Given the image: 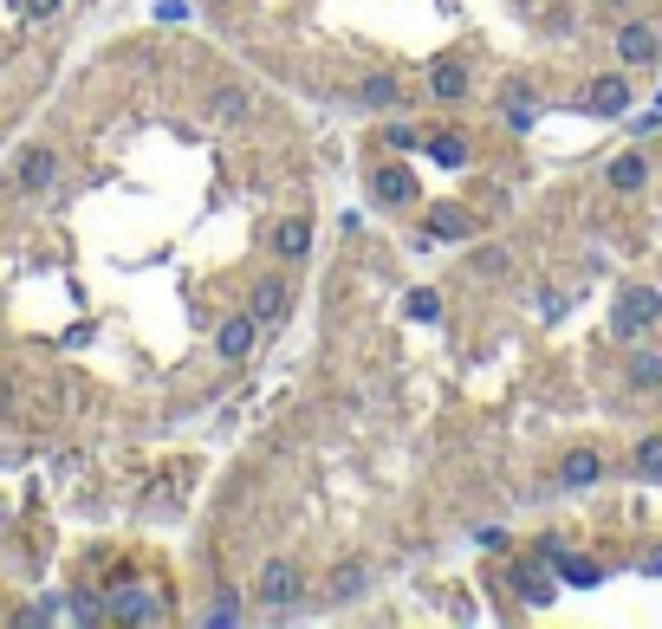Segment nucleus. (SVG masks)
I'll list each match as a JSON object with an SVG mask.
<instances>
[{
	"label": "nucleus",
	"instance_id": "f257e3e1",
	"mask_svg": "<svg viewBox=\"0 0 662 629\" xmlns=\"http://www.w3.org/2000/svg\"><path fill=\"white\" fill-rule=\"evenodd\" d=\"M78 0H0V137L13 131L33 78L46 71Z\"/></svg>",
	"mask_w": 662,
	"mask_h": 629
},
{
	"label": "nucleus",
	"instance_id": "f03ea898",
	"mask_svg": "<svg viewBox=\"0 0 662 629\" xmlns=\"http://www.w3.org/2000/svg\"><path fill=\"white\" fill-rule=\"evenodd\" d=\"M657 318H662V292H657V285H630V292L610 305V332H617L624 345H630L637 332H650Z\"/></svg>",
	"mask_w": 662,
	"mask_h": 629
},
{
	"label": "nucleus",
	"instance_id": "7ed1b4c3",
	"mask_svg": "<svg viewBox=\"0 0 662 629\" xmlns=\"http://www.w3.org/2000/svg\"><path fill=\"white\" fill-rule=\"evenodd\" d=\"M299 591H305V571H299V559H267V564H260V577H254V597H260L267 610H293Z\"/></svg>",
	"mask_w": 662,
	"mask_h": 629
},
{
	"label": "nucleus",
	"instance_id": "20e7f679",
	"mask_svg": "<svg viewBox=\"0 0 662 629\" xmlns=\"http://www.w3.org/2000/svg\"><path fill=\"white\" fill-rule=\"evenodd\" d=\"M370 202H377V209H416V202H423L416 169H409V162H377V169H370Z\"/></svg>",
	"mask_w": 662,
	"mask_h": 629
},
{
	"label": "nucleus",
	"instance_id": "39448f33",
	"mask_svg": "<svg viewBox=\"0 0 662 629\" xmlns=\"http://www.w3.org/2000/svg\"><path fill=\"white\" fill-rule=\"evenodd\" d=\"M287 305H293V280H287V273H260L254 292H247V312H254L260 325H280Z\"/></svg>",
	"mask_w": 662,
	"mask_h": 629
},
{
	"label": "nucleus",
	"instance_id": "423d86ee",
	"mask_svg": "<svg viewBox=\"0 0 662 629\" xmlns=\"http://www.w3.org/2000/svg\"><path fill=\"white\" fill-rule=\"evenodd\" d=\"M617 53L630 59V66H650L662 53V33L650 26V20H624V33H617Z\"/></svg>",
	"mask_w": 662,
	"mask_h": 629
},
{
	"label": "nucleus",
	"instance_id": "0eeeda50",
	"mask_svg": "<svg viewBox=\"0 0 662 629\" xmlns=\"http://www.w3.org/2000/svg\"><path fill=\"white\" fill-rule=\"evenodd\" d=\"M507 584H514L519 597H526V604H552V597H559V591H552V577H546V559L532 564V559H519L514 571H507Z\"/></svg>",
	"mask_w": 662,
	"mask_h": 629
},
{
	"label": "nucleus",
	"instance_id": "6e6552de",
	"mask_svg": "<svg viewBox=\"0 0 662 629\" xmlns=\"http://www.w3.org/2000/svg\"><path fill=\"white\" fill-rule=\"evenodd\" d=\"M254 338H260V318H254V312H240V318H227V325L215 332V350H221V357H247Z\"/></svg>",
	"mask_w": 662,
	"mask_h": 629
},
{
	"label": "nucleus",
	"instance_id": "1a4fd4ad",
	"mask_svg": "<svg viewBox=\"0 0 662 629\" xmlns=\"http://www.w3.org/2000/svg\"><path fill=\"white\" fill-rule=\"evenodd\" d=\"M305 247H312V221H305V214H287V221L273 227V254H280V260H305Z\"/></svg>",
	"mask_w": 662,
	"mask_h": 629
},
{
	"label": "nucleus",
	"instance_id": "9d476101",
	"mask_svg": "<svg viewBox=\"0 0 662 629\" xmlns=\"http://www.w3.org/2000/svg\"><path fill=\"white\" fill-rule=\"evenodd\" d=\"M247 111H254L247 85H227V91H215V98H209V117H215V124H240Z\"/></svg>",
	"mask_w": 662,
	"mask_h": 629
},
{
	"label": "nucleus",
	"instance_id": "9b49d317",
	"mask_svg": "<svg viewBox=\"0 0 662 629\" xmlns=\"http://www.w3.org/2000/svg\"><path fill=\"white\" fill-rule=\"evenodd\" d=\"M585 104L597 111V117H617V111L630 104V85H624V78H597V85H591V98H585Z\"/></svg>",
	"mask_w": 662,
	"mask_h": 629
},
{
	"label": "nucleus",
	"instance_id": "f8f14e48",
	"mask_svg": "<svg viewBox=\"0 0 662 629\" xmlns=\"http://www.w3.org/2000/svg\"><path fill=\"white\" fill-rule=\"evenodd\" d=\"M643 176H650V162H643L637 149L610 162V189H617V195H637V189H643Z\"/></svg>",
	"mask_w": 662,
	"mask_h": 629
},
{
	"label": "nucleus",
	"instance_id": "ddd939ff",
	"mask_svg": "<svg viewBox=\"0 0 662 629\" xmlns=\"http://www.w3.org/2000/svg\"><path fill=\"white\" fill-rule=\"evenodd\" d=\"M429 234H441V240H468V234H474V214L468 209H429Z\"/></svg>",
	"mask_w": 662,
	"mask_h": 629
},
{
	"label": "nucleus",
	"instance_id": "4468645a",
	"mask_svg": "<svg viewBox=\"0 0 662 629\" xmlns=\"http://www.w3.org/2000/svg\"><path fill=\"white\" fill-rule=\"evenodd\" d=\"M597 474H604V468H597V454H591V448L565 454V468H559V481H565V487H591Z\"/></svg>",
	"mask_w": 662,
	"mask_h": 629
},
{
	"label": "nucleus",
	"instance_id": "2eb2a0df",
	"mask_svg": "<svg viewBox=\"0 0 662 629\" xmlns=\"http://www.w3.org/2000/svg\"><path fill=\"white\" fill-rule=\"evenodd\" d=\"M429 98H441V104H448V98H468V71H461V66H436V71H429Z\"/></svg>",
	"mask_w": 662,
	"mask_h": 629
},
{
	"label": "nucleus",
	"instance_id": "dca6fc26",
	"mask_svg": "<svg viewBox=\"0 0 662 629\" xmlns=\"http://www.w3.org/2000/svg\"><path fill=\"white\" fill-rule=\"evenodd\" d=\"M396 98H403V85H396V78H383V71L358 85V104H377V111H383V104H396Z\"/></svg>",
	"mask_w": 662,
	"mask_h": 629
},
{
	"label": "nucleus",
	"instance_id": "f3484780",
	"mask_svg": "<svg viewBox=\"0 0 662 629\" xmlns=\"http://www.w3.org/2000/svg\"><path fill=\"white\" fill-rule=\"evenodd\" d=\"M423 143H429L423 124H403V117H396V124H383V149H423Z\"/></svg>",
	"mask_w": 662,
	"mask_h": 629
},
{
	"label": "nucleus",
	"instance_id": "a211bd4d",
	"mask_svg": "<svg viewBox=\"0 0 662 629\" xmlns=\"http://www.w3.org/2000/svg\"><path fill=\"white\" fill-rule=\"evenodd\" d=\"M364 584H370V577H364V564H345V571L332 577V604H351V597H358Z\"/></svg>",
	"mask_w": 662,
	"mask_h": 629
},
{
	"label": "nucleus",
	"instance_id": "6ab92c4d",
	"mask_svg": "<svg viewBox=\"0 0 662 629\" xmlns=\"http://www.w3.org/2000/svg\"><path fill=\"white\" fill-rule=\"evenodd\" d=\"M630 383H637V390H657V383H662V357H657V350H643V357L630 363Z\"/></svg>",
	"mask_w": 662,
	"mask_h": 629
},
{
	"label": "nucleus",
	"instance_id": "aec40b11",
	"mask_svg": "<svg viewBox=\"0 0 662 629\" xmlns=\"http://www.w3.org/2000/svg\"><path fill=\"white\" fill-rule=\"evenodd\" d=\"M637 474H662V435H643L637 441Z\"/></svg>",
	"mask_w": 662,
	"mask_h": 629
},
{
	"label": "nucleus",
	"instance_id": "412c9836",
	"mask_svg": "<svg viewBox=\"0 0 662 629\" xmlns=\"http://www.w3.org/2000/svg\"><path fill=\"white\" fill-rule=\"evenodd\" d=\"M215 7H227V0H215Z\"/></svg>",
	"mask_w": 662,
	"mask_h": 629
}]
</instances>
